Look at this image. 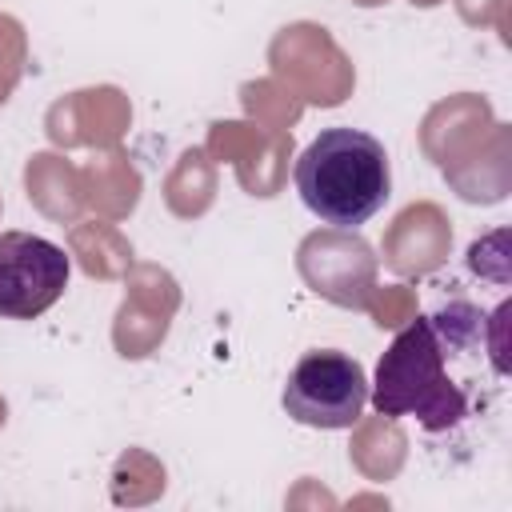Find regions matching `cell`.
I'll list each match as a JSON object with an SVG mask.
<instances>
[{
	"mask_svg": "<svg viewBox=\"0 0 512 512\" xmlns=\"http://www.w3.org/2000/svg\"><path fill=\"white\" fill-rule=\"evenodd\" d=\"M68 256L32 232H0V316L36 320L68 288Z\"/></svg>",
	"mask_w": 512,
	"mask_h": 512,
	"instance_id": "cell-4",
	"label": "cell"
},
{
	"mask_svg": "<svg viewBox=\"0 0 512 512\" xmlns=\"http://www.w3.org/2000/svg\"><path fill=\"white\" fill-rule=\"evenodd\" d=\"M372 404L380 416H420L424 428H444L464 412V396L444 372V344L432 316L412 320L392 340L376 368Z\"/></svg>",
	"mask_w": 512,
	"mask_h": 512,
	"instance_id": "cell-2",
	"label": "cell"
},
{
	"mask_svg": "<svg viewBox=\"0 0 512 512\" xmlns=\"http://www.w3.org/2000/svg\"><path fill=\"white\" fill-rule=\"evenodd\" d=\"M296 192L324 224L356 228L372 220L392 192L388 152L364 128H324L296 160Z\"/></svg>",
	"mask_w": 512,
	"mask_h": 512,
	"instance_id": "cell-1",
	"label": "cell"
},
{
	"mask_svg": "<svg viewBox=\"0 0 512 512\" xmlns=\"http://www.w3.org/2000/svg\"><path fill=\"white\" fill-rule=\"evenodd\" d=\"M280 400L304 428H352L368 404V380L352 356L316 348L296 360Z\"/></svg>",
	"mask_w": 512,
	"mask_h": 512,
	"instance_id": "cell-3",
	"label": "cell"
}]
</instances>
